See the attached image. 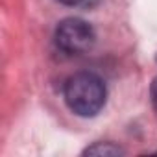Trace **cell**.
Here are the masks:
<instances>
[{"mask_svg": "<svg viewBox=\"0 0 157 157\" xmlns=\"http://www.w3.org/2000/svg\"><path fill=\"white\" fill-rule=\"evenodd\" d=\"M150 94H151V102H153V107L157 111V78L151 82V87H150Z\"/></svg>", "mask_w": 157, "mask_h": 157, "instance_id": "277c9868", "label": "cell"}, {"mask_svg": "<svg viewBox=\"0 0 157 157\" xmlns=\"http://www.w3.org/2000/svg\"><path fill=\"white\" fill-rule=\"evenodd\" d=\"M93 26L78 17H70L59 22L56 30V44L67 54H83L94 44Z\"/></svg>", "mask_w": 157, "mask_h": 157, "instance_id": "7a4b0ae2", "label": "cell"}, {"mask_svg": "<svg viewBox=\"0 0 157 157\" xmlns=\"http://www.w3.org/2000/svg\"><path fill=\"white\" fill-rule=\"evenodd\" d=\"M107 91L102 78L93 72H78L65 83V102L78 117H94L105 105Z\"/></svg>", "mask_w": 157, "mask_h": 157, "instance_id": "6da1fadb", "label": "cell"}, {"mask_svg": "<svg viewBox=\"0 0 157 157\" xmlns=\"http://www.w3.org/2000/svg\"><path fill=\"white\" fill-rule=\"evenodd\" d=\"M124 150L113 142H96L85 150V155H122Z\"/></svg>", "mask_w": 157, "mask_h": 157, "instance_id": "3957f363", "label": "cell"}, {"mask_svg": "<svg viewBox=\"0 0 157 157\" xmlns=\"http://www.w3.org/2000/svg\"><path fill=\"white\" fill-rule=\"evenodd\" d=\"M61 4H65V6H76V4H80V2H83V0H59Z\"/></svg>", "mask_w": 157, "mask_h": 157, "instance_id": "5b68a950", "label": "cell"}]
</instances>
